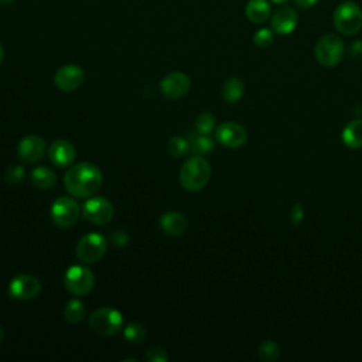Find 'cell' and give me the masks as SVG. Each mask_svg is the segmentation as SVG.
<instances>
[{"instance_id":"cell-14","label":"cell","mask_w":362,"mask_h":362,"mask_svg":"<svg viewBox=\"0 0 362 362\" xmlns=\"http://www.w3.org/2000/svg\"><path fill=\"white\" fill-rule=\"evenodd\" d=\"M191 88L190 77L184 73H170L160 82V92L169 100H179L188 93Z\"/></svg>"},{"instance_id":"cell-3","label":"cell","mask_w":362,"mask_h":362,"mask_svg":"<svg viewBox=\"0 0 362 362\" xmlns=\"http://www.w3.org/2000/svg\"><path fill=\"white\" fill-rule=\"evenodd\" d=\"M89 328L102 337L116 336L123 328V316L114 307H101L91 314Z\"/></svg>"},{"instance_id":"cell-30","label":"cell","mask_w":362,"mask_h":362,"mask_svg":"<svg viewBox=\"0 0 362 362\" xmlns=\"http://www.w3.org/2000/svg\"><path fill=\"white\" fill-rule=\"evenodd\" d=\"M146 359L149 362H169V355L166 350L161 347H152L146 351Z\"/></svg>"},{"instance_id":"cell-7","label":"cell","mask_w":362,"mask_h":362,"mask_svg":"<svg viewBox=\"0 0 362 362\" xmlns=\"http://www.w3.org/2000/svg\"><path fill=\"white\" fill-rule=\"evenodd\" d=\"M50 215L57 226L71 228L78 222L81 210L78 203L70 199V197H60V199H57L53 203L50 208Z\"/></svg>"},{"instance_id":"cell-9","label":"cell","mask_w":362,"mask_h":362,"mask_svg":"<svg viewBox=\"0 0 362 362\" xmlns=\"http://www.w3.org/2000/svg\"><path fill=\"white\" fill-rule=\"evenodd\" d=\"M114 214V206L105 197H89V200L82 206L84 219L98 226L109 224Z\"/></svg>"},{"instance_id":"cell-21","label":"cell","mask_w":362,"mask_h":362,"mask_svg":"<svg viewBox=\"0 0 362 362\" xmlns=\"http://www.w3.org/2000/svg\"><path fill=\"white\" fill-rule=\"evenodd\" d=\"M30 179H31L33 185H35L39 190H44V191L53 188L57 183L55 173L53 170H50L48 168H44V166L33 169Z\"/></svg>"},{"instance_id":"cell-31","label":"cell","mask_w":362,"mask_h":362,"mask_svg":"<svg viewBox=\"0 0 362 362\" xmlns=\"http://www.w3.org/2000/svg\"><path fill=\"white\" fill-rule=\"evenodd\" d=\"M112 241H114V244H115L116 246H123V245L127 244L129 237H127L126 233H123V231H116V233L112 235Z\"/></svg>"},{"instance_id":"cell-10","label":"cell","mask_w":362,"mask_h":362,"mask_svg":"<svg viewBox=\"0 0 362 362\" xmlns=\"http://www.w3.org/2000/svg\"><path fill=\"white\" fill-rule=\"evenodd\" d=\"M217 141L229 149H239L248 142V132L237 122H224L217 127Z\"/></svg>"},{"instance_id":"cell-18","label":"cell","mask_w":362,"mask_h":362,"mask_svg":"<svg viewBox=\"0 0 362 362\" xmlns=\"http://www.w3.org/2000/svg\"><path fill=\"white\" fill-rule=\"evenodd\" d=\"M245 16L255 24L265 23L272 16V8L268 0H249L245 8Z\"/></svg>"},{"instance_id":"cell-25","label":"cell","mask_w":362,"mask_h":362,"mask_svg":"<svg viewBox=\"0 0 362 362\" xmlns=\"http://www.w3.org/2000/svg\"><path fill=\"white\" fill-rule=\"evenodd\" d=\"M280 356V348L275 341H263L259 347V358L263 362H276Z\"/></svg>"},{"instance_id":"cell-28","label":"cell","mask_w":362,"mask_h":362,"mask_svg":"<svg viewBox=\"0 0 362 362\" xmlns=\"http://www.w3.org/2000/svg\"><path fill=\"white\" fill-rule=\"evenodd\" d=\"M273 33L275 31L272 28H259L253 36L255 46L259 48H268L269 46H272L275 40Z\"/></svg>"},{"instance_id":"cell-23","label":"cell","mask_w":362,"mask_h":362,"mask_svg":"<svg viewBox=\"0 0 362 362\" xmlns=\"http://www.w3.org/2000/svg\"><path fill=\"white\" fill-rule=\"evenodd\" d=\"M123 337L130 344H142L146 340V328L139 323H130L123 328Z\"/></svg>"},{"instance_id":"cell-1","label":"cell","mask_w":362,"mask_h":362,"mask_svg":"<svg viewBox=\"0 0 362 362\" xmlns=\"http://www.w3.org/2000/svg\"><path fill=\"white\" fill-rule=\"evenodd\" d=\"M102 173L92 163L82 161L74 164L64 176V185L75 199H89L100 191L102 185Z\"/></svg>"},{"instance_id":"cell-12","label":"cell","mask_w":362,"mask_h":362,"mask_svg":"<svg viewBox=\"0 0 362 362\" xmlns=\"http://www.w3.org/2000/svg\"><path fill=\"white\" fill-rule=\"evenodd\" d=\"M299 16L291 6L279 5L271 16V28L280 36H287L298 27Z\"/></svg>"},{"instance_id":"cell-15","label":"cell","mask_w":362,"mask_h":362,"mask_svg":"<svg viewBox=\"0 0 362 362\" xmlns=\"http://www.w3.org/2000/svg\"><path fill=\"white\" fill-rule=\"evenodd\" d=\"M46 147L47 146L43 138L37 135H28L20 141L17 146V154L26 163H36L43 159Z\"/></svg>"},{"instance_id":"cell-29","label":"cell","mask_w":362,"mask_h":362,"mask_svg":"<svg viewBox=\"0 0 362 362\" xmlns=\"http://www.w3.org/2000/svg\"><path fill=\"white\" fill-rule=\"evenodd\" d=\"M24 179H26V172L20 164H13V166H10L5 173V181L9 185H19L24 181Z\"/></svg>"},{"instance_id":"cell-35","label":"cell","mask_w":362,"mask_h":362,"mask_svg":"<svg viewBox=\"0 0 362 362\" xmlns=\"http://www.w3.org/2000/svg\"><path fill=\"white\" fill-rule=\"evenodd\" d=\"M3 57H5V51H3V47H2V44H0V64H2V61H3Z\"/></svg>"},{"instance_id":"cell-24","label":"cell","mask_w":362,"mask_h":362,"mask_svg":"<svg viewBox=\"0 0 362 362\" xmlns=\"http://www.w3.org/2000/svg\"><path fill=\"white\" fill-rule=\"evenodd\" d=\"M191 150L197 154H208L214 150V141L208 135H194L190 141Z\"/></svg>"},{"instance_id":"cell-20","label":"cell","mask_w":362,"mask_h":362,"mask_svg":"<svg viewBox=\"0 0 362 362\" xmlns=\"http://www.w3.org/2000/svg\"><path fill=\"white\" fill-rule=\"evenodd\" d=\"M244 92H245V85H244L242 80L233 77V78H229V80L225 81L222 91H221V95H222L225 102L235 104L241 100Z\"/></svg>"},{"instance_id":"cell-8","label":"cell","mask_w":362,"mask_h":362,"mask_svg":"<svg viewBox=\"0 0 362 362\" xmlns=\"http://www.w3.org/2000/svg\"><path fill=\"white\" fill-rule=\"evenodd\" d=\"M107 238L100 233L84 235L77 245V256L82 263H95L101 260L107 252Z\"/></svg>"},{"instance_id":"cell-36","label":"cell","mask_w":362,"mask_h":362,"mask_svg":"<svg viewBox=\"0 0 362 362\" xmlns=\"http://www.w3.org/2000/svg\"><path fill=\"white\" fill-rule=\"evenodd\" d=\"M272 2L276 5H284L286 2H289V0H272Z\"/></svg>"},{"instance_id":"cell-27","label":"cell","mask_w":362,"mask_h":362,"mask_svg":"<svg viewBox=\"0 0 362 362\" xmlns=\"http://www.w3.org/2000/svg\"><path fill=\"white\" fill-rule=\"evenodd\" d=\"M215 125H217V120H215V118L212 116L211 112H203L195 120L197 132H199V134H201V135H210L211 132L214 130Z\"/></svg>"},{"instance_id":"cell-11","label":"cell","mask_w":362,"mask_h":362,"mask_svg":"<svg viewBox=\"0 0 362 362\" xmlns=\"http://www.w3.org/2000/svg\"><path fill=\"white\" fill-rule=\"evenodd\" d=\"M40 291H42L40 280L31 275H19L9 284L10 298L21 302L37 298Z\"/></svg>"},{"instance_id":"cell-34","label":"cell","mask_w":362,"mask_h":362,"mask_svg":"<svg viewBox=\"0 0 362 362\" xmlns=\"http://www.w3.org/2000/svg\"><path fill=\"white\" fill-rule=\"evenodd\" d=\"M13 2V0H0V6H8Z\"/></svg>"},{"instance_id":"cell-17","label":"cell","mask_w":362,"mask_h":362,"mask_svg":"<svg viewBox=\"0 0 362 362\" xmlns=\"http://www.w3.org/2000/svg\"><path fill=\"white\" fill-rule=\"evenodd\" d=\"M160 228L169 237H181L187 231L188 222L181 212L169 211L160 217Z\"/></svg>"},{"instance_id":"cell-13","label":"cell","mask_w":362,"mask_h":362,"mask_svg":"<svg viewBox=\"0 0 362 362\" xmlns=\"http://www.w3.org/2000/svg\"><path fill=\"white\" fill-rule=\"evenodd\" d=\"M85 81V73L75 64H69L61 67L54 78L57 88L62 92H74L77 91Z\"/></svg>"},{"instance_id":"cell-2","label":"cell","mask_w":362,"mask_h":362,"mask_svg":"<svg viewBox=\"0 0 362 362\" xmlns=\"http://www.w3.org/2000/svg\"><path fill=\"white\" fill-rule=\"evenodd\" d=\"M211 177L210 163L201 156H192L184 161L180 170V183L184 190L195 192L203 190Z\"/></svg>"},{"instance_id":"cell-16","label":"cell","mask_w":362,"mask_h":362,"mask_svg":"<svg viewBox=\"0 0 362 362\" xmlns=\"http://www.w3.org/2000/svg\"><path fill=\"white\" fill-rule=\"evenodd\" d=\"M48 157L55 168H70L77 157L75 147L64 139H57L48 147Z\"/></svg>"},{"instance_id":"cell-33","label":"cell","mask_w":362,"mask_h":362,"mask_svg":"<svg viewBox=\"0 0 362 362\" xmlns=\"http://www.w3.org/2000/svg\"><path fill=\"white\" fill-rule=\"evenodd\" d=\"M294 3L300 9H311L318 3V0H294Z\"/></svg>"},{"instance_id":"cell-6","label":"cell","mask_w":362,"mask_h":362,"mask_svg":"<svg viewBox=\"0 0 362 362\" xmlns=\"http://www.w3.org/2000/svg\"><path fill=\"white\" fill-rule=\"evenodd\" d=\"M64 286L73 296H85L95 286V276L85 265H73L64 275Z\"/></svg>"},{"instance_id":"cell-32","label":"cell","mask_w":362,"mask_h":362,"mask_svg":"<svg viewBox=\"0 0 362 362\" xmlns=\"http://www.w3.org/2000/svg\"><path fill=\"white\" fill-rule=\"evenodd\" d=\"M350 53H351V55H352L355 60H362V42H355V43L351 46Z\"/></svg>"},{"instance_id":"cell-19","label":"cell","mask_w":362,"mask_h":362,"mask_svg":"<svg viewBox=\"0 0 362 362\" xmlns=\"http://www.w3.org/2000/svg\"><path fill=\"white\" fill-rule=\"evenodd\" d=\"M343 142L348 149L362 147V119L350 122L343 130Z\"/></svg>"},{"instance_id":"cell-22","label":"cell","mask_w":362,"mask_h":362,"mask_svg":"<svg viewBox=\"0 0 362 362\" xmlns=\"http://www.w3.org/2000/svg\"><path fill=\"white\" fill-rule=\"evenodd\" d=\"M64 318L71 324H80L85 318V306L81 300L73 299L64 307Z\"/></svg>"},{"instance_id":"cell-5","label":"cell","mask_w":362,"mask_h":362,"mask_svg":"<svg viewBox=\"0 0 362 362\" xmlns=\"http://www.w3.org/2000/svg\"><path fill=\"white\" fill-rule=\"evenodd\" d=\"M334 27L344 36H354L362 28V9L355 2H343L333 16Z\"/></svg>"},{"instance_id":"cell-4","label":"cell","mask_w":362,"mask_h":362,"mask_svg":"<svg viewBox=\"0 0 362 362\" xmlns=\"http://www.w3.org/2000/svg\"><path fill=\"white\" fill-rule=\"evenodd\" d=\"M345 54L344 42L336 35L323 36L314 48V57L317 62L325 69H333L338 65Z\"/></svg>"},{"instance_id":"cell-37","label":"cell","mask_w":362,"mask_h":362,"mask_svg":"<svg viewBox=\"0 0 362 362\" xmlns=\"http://www.w3.org/2000/svg\"><path fill=\"white\" fill-rule=\"evenodd\" d=\"M3 338H5V332H3V328L0 327V343L3 341Z\"/></svg>"},{"instance_id":"cell-26","label":"cell","mask_w":362,"mask_h":362,"mask_svg":"<svg viewBox=\"0 0 362 362\" xmlns=\"http://www.w3.org/2000/svg\"><path fill=\"white\" fill-rule=\"evenodd\" d=\"M168 150L173 157H184L191 150V145H190V141H187L181 136H174L169 141Z\"/></svg>"}]
</instances>
